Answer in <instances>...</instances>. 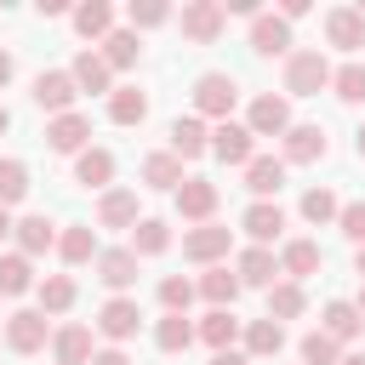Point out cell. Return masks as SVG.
<instances>
[{
  "label": "cell",
  "mask_w": 365,
  "mask_h": 365,
  "mask_svg": "<svg viewBox=\"0 0 365 365\" xmlns=\"http://www.w3.org/2000/svg\"><path fill=\"white\" fill-rule=\"evenodd\" d=\"M211 365H251L240 348H222V354H211Z\"/></svg>",
  "instance_id": "c3c4849f"
},
{
  "label": "cell",
  "mask_w": 365,
  "mask_h": 365,
  "mask_svg": "<svg viewBox=\"0 0 365 365\" xmlns=\"http://www.w3.org/2000/svg\"><path fill=\"white\" fill-rule=\"evenodd\" d=\"M194 336L211 348V354H222V348H234V336H240V319H234V308H211L200 325H194Z\"/></svg>",
  "instance_id": "d4e9b609"
},
{
  "label": "cell",
  "mask_w": 365,
  "mask_h": 365,
  "mask_svg": "<svg viewBox=\"0 0 365 365\" xmlns=\"http://www.w3.org/2000/svg\"><path fill=\"white\" fill-rule=\"evenodd\" d=\"M46 342H51V331H46V314H40V308L6 314V348H11V354H40Z\"/></svg>",
  "instance_id": "5b68a950"
},
{
  "label": "cell",
  "mask_w": 365,
  "mask_h": 365,
  "mask_svg": "<svg viewBox=\"0 0 365 365\" xmlns=\"http://www.w3.org/2000/svg\"><path fill=\"white\" fill-rule=\"evenodd\" d=\"M97 331H103L108 342H131V336L143 331V308H137L131 297H108V302L97 308Z\"/></svg>",
  "instance_id": "52a82bcc"
},
{
  "label": "cell",
  "mask_w": 365,
  "mask_h": 365,
  "mask_svg": "<svg viewBox=\"0 0 365 365\" xmlns=\"http://www.w3.org/2000/svg\"><path fill=\"white\" fill-rule=\"evenodd\" d=\"M279 160H285V165H314V160H325V131H319V125H291Z\"/></svg>",
  "instance_id": "44dd1931"
},
{
  "label": "cell",
  "mask_w": 365,
  "mask_h": 365,
  "mask_svg": "<svg viewBox=\"0 0 365 365\" xmlns=\"http://www.w3.org/2000/svg\"><path fill=\"white\" fill-rule=\"evenodd\" d=\"M68 80H74V91H91V97H108V91H114V68H108L103 51H91V46L68 63Z\"/></svg>",
  "instance_id": "9c48e42d"
},
{
  "label": "cell",
  "mask_w": 365,
  "mask_h": 365,
  "mask_svg": "<svg viewBox=\"0 0 365 365\" xmlns=\"http://www.w3.org/2000/svg\"><path fill=\"white\" fill-rule=\"evenodd\" d=\"M354 308H359V319H365V279H359V297H354Z\"/></svg>",
  "instance_id": "db71d44e"
},
{
  "label": "cell",
  "mask_w": 365,
  "mask_h": 365,
  "mask_svg": "<svg viewBox=\"0 0 365 365\" xmlns=\"http://www.w3.org/2000/svg\"><path fill=\"white\" fill-rule=\"evenodd\" d=\"M354 148H359V160H365V125H359V131H354Z\"/></svg>",
  "instance_id": "9f6ffc18"
},
{
  "label": "cell",
  "mask_w": 365,
  "mask_h": 365,
  "mask_svg": "<svg viewBox=\"0 0 365 365\" xmlns=\"http://www.w3.org/2000/svg\"><path fill=\"white\" fill-rule=\"evenodd\" d=\"M325 40H331L336 51H359V46H365V11H359V6L325 11Z\"/></svg>",
  "instance_id": "9a60e30c"
},
{
  "label": "cell",
  "mask_w": 365,
  "mask_h": 365,
  "mask_svg": "<svg viewBox=\"0 0 365 365\" xmlns=\"http://www.w3.org/2000/svg\"><path fill=\"white\" fill-rule=\"evenodd\" d=\"M34 297H40V314H68L74 308V279L68 274H46L34 285Z\"/></svg>",
  "instance_id": "e575fe53"
},
{
  "label": "cell",
  "mask_w": 365,
  "mask_h": 365,
  "mask_svg": "<svg viewBox=\"0 0 365 365\" xmlns=\"http://www.w3.org/2000/svg\"><path fill=\"white\" fill-rule=\"evenodd\" d=\"M74 182H80V188H108V182H114V154H108V148L74 154Z\"/></svg>",
  "instance_id": "83f0119b"
},
{
  "label": "cell",
  "mask_w": 365,
  "mask_h": 365,
  "mask_svg": "<svg viewBox=\"0 0 365 365\" xmlns=\"http://www.w3.org/2000/svg\"><path fill=\"white\" fill-rule=\"evenodd\" d=\"M279 182H285V160H274V154H251V165H245V188H251L257 200H274Z\"/></svg>",
  "instance_id": "cb8c5ba5"
},
{
  "label": "cell",
  "mask_w": 365,
  "mask_h": 365,
  "mask_svg": "<svg viewBox=\"0 0 365 365\" xmlns=\"http://www.w3.org/2000/svg\"><path fill=\"white\" fill-rule=\"evenodd\" d=\"M97 228H137V194H131V188H103V200H97Z\"/></svg>",
  "instance_id": "7402d4cb"
},
{
  "label": "cell",
  "mask_w": 365,
  "mask_h": 365,
  "mask_svg": "<svg viewBox=\"0 0 365 365\" xmlns=\"http://www.w3.org/2000/svg\"><path fill=\"white\" fill-rule=\"evenodd\" d=\"M211 154H217L222 165H251L257 137H251L240 120H217V125H211Z\"/></svg>",
  "instance_id": "8992f818"
},
{
  "label": "cell",
  "mask_w": 365,
  "mask_h": 365,
  "mask_svg": "<svg viewBox=\"0 0 365 365\" xmlns=\"http://www.w3.org/2000/svg\"><path fill=\"white\" fill-rule=\"evenodd\" d=\"M177 23H182V34H188L194 46H211V40L228 29V11H222V0H182Z\"/></svg>",
  "instance_id": "3957f363"
},
{
  "label": "cell",
  "mask_w": 365,
  "mask_h": 365,
  "mask_svg": "<svg viewBox=\"0 0 365 365\" xmlns=\"http://www.w3.org/2000/svg\"><path fill=\"white\" fill-rule=\"evenodd\" d=\"M331 91H336L342 103H365V63H342V68H331Z\"/></svg>",
  "instance_id": "b9f144b4"
},
{
  "label": "cell",
  "mask_w": 365,
  "mask_h": 365,
  "mask_svg": "<svg viewBox=\"0 0 365 365\" xmlns=\"http://www.w3.org/2000/svg\"><path fill=\"white\" fill-rule=\"evenodd\" d=\"M245 131H251V137H285V131H291V103L274 97V91L257 97L251 114H245Z\"/></svg>",
  "instance_id": "30bf717a"
},
{
  "label": "cell",
  "mask_w": 365,
  "mask_h": 365,
  "mask_svg": "<svg viewBox=\"0 0 365 365\" xmlns=\"http://www.w3.org/2000/svg\"><path fill=\"white\" fill-rule=\"evenodd\" d=\"M354 268H359V279H365V245H354Z\"/></svg>",
  "instance_id": "816d5d0a"
},
{
  "label": "cell",
  "mask_w": 365,
  "mask_h": 365,
  "mask_svg": "<svg viewBox=\"0 0 365 365\" xmlns=\"http://www.w3.org/2000/svg\"><path fill=\"white\" fill-rule=\"evenodd\" d=\"M143 182H148V188H171V194H177V188H182V160H177L171 148L148 154V160H143Z\"/></svg>",
  "instance_id": "1f68e13d"
},
{
  "label": "cell",
  "mask_w": 365,
  "mask_h": 365,
  "mask_svg": "<svg viewBox=\"0 0 365 365\" xmlns=\"http://www.w3.org/2000/svg\"><path fill=\"white\" fill-rule=\"evenodd\" d=\"M336 211H342V200H336L331 188H308V194H302V217H308L314 228H325V222H336Z\"/></svg>",
  "instance_id": "ab89813d"
},
{
  "label": "cell",
  "mask_w": 365,
  "mask_h": 365,
  "mask_svg": "<svg viewBox=\"0 0 365 365\" xmlns=\"http://www.w3.org/2000/svg\"><path fill=\"white\" fill-rule=\"evenodd\" d=\"M279 348H285V325H279V319L262 314V319L245 325V359H274Z\"/></svg>",
  "instance_id": "484cf974"
},
{
  "label": "cell",
  "mask_w": 365,
  "mask_h": 365,
  "mask_svg": "<svg viewBox=\"0 0 365 365\" xmlns=\"http://www.w3.org/2000/svg\"><path fill=\"white\" fill-rule=\"evenodd\" d=\"M194 297H200L194 279H182V274H165V279H160V308H165V314H188Z\"/></svg>",
  "instance_id": "60d3db41"
},
{
  "label": "cell",
  "mask_w": 365,
  "mask_h": 365,
  "mask_svg": "<svg viewBox=\"0 0 365 365\" xmlns=\"http://www.w3.org/2000/svg\"><path fill=\"white\" fill-rule=\"evenodd\" d=\"M240 228L251 234V245H268V240H279L285 211H279L274 200H251V205H245V217H240Z\"/></svg>",
  "instance_id": "ac0fdd59"
},
{
  "label": "cell",
  "mask_w": 365,
  "mask_h": 365,
  "mask_svg": "<svg viewBox=\"0 0 365 365\" xmlns=\"http://www.w3.org/2000/svg\"><path fill=\"white\" fill-rule=\"evenodd\" d=\"M137 51H143V34H131V29H114V34L103 40V63H108V68H131Z\"/></svg>",
  "instance_id": "74e56055"
},
{
  "label": "cell",
  "mask_w": 365,
  "mask_h": 365,
  "mask_svg": "<svg viewBox=\"0 0 365 365\" xmlns=\"http://www.w3.org/2000/svg\"><path fill=\"white\" fill-rule=\"evenodd\" d=\"M51 354H57V365H91V331L86 325H63V331H51Z\"/></svg>",
  "instance_id": "4316f807"
},
{
  "label": "cell",
  "mask_w": 365,
  "mask_h": 365,
  "mask_svg": "<svg viewBox=\"0 0 365 365\" xmlns=\"http://www.w3.org/2000/svg\"><path fill=\"white\" fill-rule=\"evenodd\" d=\"M228 245H234V228H222V222H200V228L182 234V257L200 262V268H217L228 257Z\"/></svg>",
  "instance_id": "277c9868"
},
{
  "label": "cell",
  "mask_w": 365,
  "mask_h": 365,
  "mask_svg": "<svg viewBox=\"0 0 365 365\" xmlns=\"http://www.w3.org/2000/svg\"><path fill=\"white\" fill-rule=\"evenodd\" d=\"M97 279H103L114 297H125V285H137V257H131V245L97 251Z\"/></svg>",
  "instance_id": "e0dca14e"
},
{
  "label": "cell",
  "mask_w": 365,
  "mask_h": 365,
  "mask_svg": "<svg viewBox=\"0 0 365 365\" xmlns=\"http://www.w3.org/2000/svg\"><path fill=\"white\" fill-rule=\"evenodd\" d=\"M325 86H331L325 51H291V57H285V91H291V97H319Z\"/></svg>",
  "instance_id": "6da1fadb"
},
{
  "label": "cell",
  "mask_w": 365,
  "mask_h": 365,
  "mask_svg": "<svg viewBox=\"0 0 365 365\" xmlns=\"http://www.w3.org/2000/svg\"><path fill=\"white\" fill-rule=\"evenodd\" d=\"M274 262H279V274H285L291 285H302L308 274H319V268H325V251H319L314 240H285V251H279Z\"/></svg>",
  "instance_id": "5bb4252c"
},
{
  "label": "cell",
  "mask_w": 365,
  "mask_h": 365,
  "mask_svg": "<svg viewBox=\"0 0 365 365\" xmlns=\"http://www.w3.org/2000/svg\"><path fill=\"white\" fill-rule=\"evenodd\" d=\"M165 137H171V154H177V160H200V154L211 148V125H205L200 114H177Z\"/></svg>",
  "instance_id": "4fadbf2b"
},
{
  "label": "cell",
  "mask_w": 365,
  "mask_h": 365,
  "mask_svg": "<svg viewBox=\"0 0 365 365\" xmlns=\"http://www.w3.org/2000/svg\"><path fill=\"white\" fill-rule=\"evenodd\" d=\"M57 251H63V262L68 268H80V262H97V228H86V222H74V228H63L57 234Z\"/></svg>",
  "instance_id": "f1b7e54d"
},
{
  "label": "cell",
  "mask_w": 365,
  "mask_h": 365,
  "mask_svg": "<svg viewBox=\"0 0 365 365\" xmlns=\"http://www.w3.org/2000/svg\"><path fill=\"white\" fill-rule=\"evenodd\" d=\"M302 308H308L302 285H291V279H274V285H268V319H279V325H285V319H297Z\"/></svg>",
  "instance_id": "d590c367"
},
{
  "label": "cell",
  "mask_w": 365,
  "mask_h": 365,
  "mask_svg": "<svg viewBox=\"0 0 365 365\" xmlns=\"http://www.w3.org/2000/svg\"><path fill=\"white\" fill-rule=\"evenodd\" d=\"M297 354H302V365H336V359H342V354H336V342H331L325 331H308Z\"/></svg>",
  "instance_id": "f6af8a7d"
},
{
  "label": "cell",
  "mask_w": 365,
  "mask_h": 365,
  "mask_svg": "<svg viewBox=\"0 0 365 365\" xmlns=\"http://www.w3.org/2000/svg\"><path fill=\"white\" fill-rule=\"evenodd\" d=\"M279 17H285V23H297V17H308V0H285V6H279Z\"/></svg>",
  "instance_id": "7dc6e473"
},
{
  "label": "cell",
  "mask_w": 365,
  "mask_h": 365,
  "mask_svg": "<svg viewBox=\"0 0 365 365\" xmlns=\"http://www.w3.org/2000/svg\"><path fill=\"white\" fill-rule=\"evenodd\" d=\"M6 125H11V114H6V103H0V131H6Z\"/></svg>",
  "instance_id": "6f0895ef"
},
{
  "label": "cell",
  "mask_w": 365,
  "mask_h": 365,
  "mask_svg": "<svg viewBox=\"0 0 365 365\" xmlns=\"http://www.w3.org/2000/svg\"><path fill=\"white\" fill-rule=\"evenodd\" d=\"M359 325H365V319H359V308H354V302H342V297H336V302H325V325H319V331H325L336 348H342V342H354V336H359Z\"/></svg>",
  "instance_id": "4dcf8cb0"
},
{
  "label": "cell",
  "mask_w": 365,
  "mask_h": 365,
  "mask_svg": "<svg viewBox=\"0 0 365 365\" xmlns=\"http://www.w3.org/2000/svg\"><path fill=\"white\" fill-rule=\"evenodd\" d=\"M23 194H29V165L23 160H0V205L11 211Z\"/></svg>",
  "instance_id": "7bdbcfd3"
},
{
  "label": "cell",
  "mask_w": 365,
  "mask_h": 365,
  "mask_svg": "<svg viewBox=\"0 0 365 365\" xmlns=\"http://www.w3.org/2000/svg\"><path fill=\"white\" fill-rule=\"evenodd\" d=\"M194 291H200L211 308H234V297H240V279H234V274L217 262V268H205V274H200V285H194Z\"/></svg>",
  "instance_id": "836d02e7"
},
{
  "label": "cell",
  "mask_w": 365,
  "mask_h": 365,
  "mask_svg": "<svg viewBox=\"0 0 365 365\" xmlns=\"http://www.w3.org/2000/svg\"><path fill=\"white\" fill-rule=\"evenodd\" d=\"M165 17H171V6H165V0H131V6H125L131 34H137V29H160Z\"/></svg>",
  "instance_id": "ee69618b"
},
{
  "label": "cell",
  "mask_w": 365,
  "mask_h": 365,
  "mask_svg": "<svg viewBox=\"0 0 365 365\" xmlns=\"http://www.w3.org/2000/svg\"><path fill=\"white\" fill-rule=\"evenodd\" d=\"M251 51H257V57L291 51V23H285L279 11H257V17H251Z\"/></svg>",
  "instance_id": "8fae6325"
},
{
  "label": "cell",
  "mask_w": 365,
  "mask_h": 365,
  "mask_svg": "<svg viewBox=\"0 0 365 365\" xmlns=\"http://www.w3.org/2000/svg\"><path fill=\"white\" fill-rule=\"evenodd\" d=\"M336 228L354 240V245H365V200H354V205H342L336 211Z\"/></svg>",
  "instance_id": "bcb514c9"
},
{
  "label": "cell",
  "mask_w": 365,
  "mask_h": 365,
  "mask_svg": "<svg viewBox=\"0 0 365 365\" xmlns=\"http://www.w3.org/2000/svg\"><path fill=\"white\" fill-rule=\"evenodd\" d=\"M74 80H68V68H46V74H34V103L57 120V114H74Z\"/></svg>",
  "instance_id": "ba28073f"
},
{
  "label": "cell",
  "mask_w": 365,
  "mask_h": 365,
  "mask_svg": "<svg viewBox=\"0 0 365 365\" xmlns=\"http://www.w3.org/2000/svg\"><path fill=\"white\" fill-rule=\"evenodd\" d=\"M6 234H11V211L0 205V240H6Z\"/></svg>",
  "instance_id": "f5cc1de1"
},
{
  "label": "cell",
  "mask_w": 365,
  "mask_h": 365,
  "mask_svg": "<svg viewBox=\"0 0 365 365\" xmlns=\"http://www.w3.org/2000/svg\"><path fill=\"white\" fill-rule=\"evenodd\" d=\"M154 342H160V354H182V348L194 342V325H188V314H165V319L154 325Z\"/></svg>",
  "instance_id": "f35d334b"
},
{
  "label": "cell",
  "mask_w": 365,
  "mask_h": 365,
  "mask_svg": "<svg viewBox=\"0 0 365 365\" xmlns=\"http://www.w3.org/2000/svg\"><path fill=\"white\" fill-rule=\"evenodd\" d=\"M177 211H182L188 222H211V211H217V182H211V177H182Z\"/></svg>",
  "instance_id": "2e32d148"
},
{
  "label": "cell",
  "mask_w": 365,
  "mask_h": 365,
  "mask_svg": "<svg viewBox=\"0 0 365 365\" xmlns=\"http://www.w3.org/2000/svg\"><path fill=\"white\" fill-rule=\"evenodd\" d=\"M160 251H171V228H165L160 217H137V228H131V257H160Z\"/></svg>",
  "instance_id": "d6a6232c"
},
{
  "label": "cell",
  "mask_w": 365,
  "mask_h": 365,
  "mask_svg": "<svg viewBox=\"0 0 365 365\" xmlns=\"http://www.w3.org/2000/svg\"><path fill=\"white\" fill-rule=\"evenodd\" d=\"M11 68H17V63H11V51H0V86L11 80Z\"/></svg>",
  "instance_id": "f907efd6"
},
{
  "label": "cell",
  "mask_w": 365,
  "mask_h": 365,
  "mask_svg": "<svg viewBox=\"0 0 365 365\" xmlns=\"http://www.w3.org/2000/svg\"><path fill=\"white\" fill-rule=\"evenodd\" d=\"M11 240H17V251H23L29 262H34L40 251H51V245H57V222L34 211V217H23V222H11Z\"/></svg>",
  "instance_id": "d6986e66"
},
{
  "label": "cell",
  "mask_w": 365,
  "mask_h": 365,
  "mask_svg": "<svg viewBox=\"0 0 365 365\" xmlns=\"http://www.w3.org/2000/svg\"><path fill=\"white\" fill-rule=\"evenodd\" d=\"M336 365H365V354H342V359H336Z\"/></svg>",
  "instance_id": "11a10c76"
},
{
  "label": "cell",
  "mask_w": 365,
  "mask_h": 365,
  "mask_svg": "<svg viewBox=\"0 0 365 365\" xmlns=\"http://www.w3.org/2000/svg\"><path fill=\"white\" fill-rule=\"evenodd\" d=\"M68 17H74V34L80 40H108L114 34V6L108 0H80Z\"/></svg>",
  "instance_id": "ffe728a7"
},
{
  "label": "cell",
  "mask_w": 365,
  "mask_h": 365,
  "mask_svg": "<svg viewBox=\"0 0 365 365\" xmlns=\"http://www.w3.org/2000/svg\"><path fill=\"white\" fill-rule=\"evenodd\" d=\"M29 285H34V262L23 251H6L0 257V297H23Z\"/></svg>",
  "instance_id": "8d00e7d4"
},
{
  "label": "cell",
  "mask_w": 365,
  "mask_h": 365,
  "mask_svg": "<svg viewBox=\"0 0 365 365\" xmlns=\"http://www.w3.org/2000/svg\"><path fill=\"white\" fill-rule=\"evenodd\" d=\"M108 120H114V125H143V120H148V97H143L137 86H114V91H108Z\"/></svg>",
  "instance_id": "f546056e"
},
{
  "label": "cell",
  "mask_w": 365,
  "mask_h": 365,
  "mask_svg": "<svg viewBox=\"0 0 365 365\" xmlns=\"http://www.w3.org/2000/svg\"><path fill=\"white\" fill-rule=\"evenodd\" d=\"M91 365H131L120 348H103V354H91Z\"/></svg>",
  "instance_id": "681fc988"
},
{
  "label": "cell",
  "mask_w": 365,
  "mask_h": 365,
  "mask_svg": "<svg viewBox=\"0 0 365 365\" xmlns=\"http://www.w3.org/2000/svg\"><path fill=\"white\" fill-rule=\"evenodd\" d=\"M234 103H240V86H234V74H200L194 80V108H200V120H228L234 114Z\"/></svg>",
  "instance_id": "7a4b0ae2"
},
{
  "label": "cell",
  "mask_w": 365,
  "mask_h": 365,
  "mask_svg": "<svg viewBox=\"0 0 365 365\" xmlns=\"http://www.w3.org/2000/svg\"><path fill=\"white\" fill-rule=\"evenodd\" d=\"M234 279H240V285H262V291H268V285L279 279V262H274V251H268V245H251V251H240V262H234Z\"/></svg>",
  "instance_id": "603a6c76"
},
{
  "label": "cell",
  "mask_w": 365,
  "mask_h": 365,
  "mask_svg": "<svg viewBox=\"0 0 365 365\" xmlns=\"http://www.w3.org/2000/svg\"><path fill=\"white\" fill-rule=\"evenodd\" d=\"M46 143H51V154H86L91 148V120L86 114H57L46 125Z\"/></svg>",
  "instance_id": "7c38bea8"
}]
</instances>
